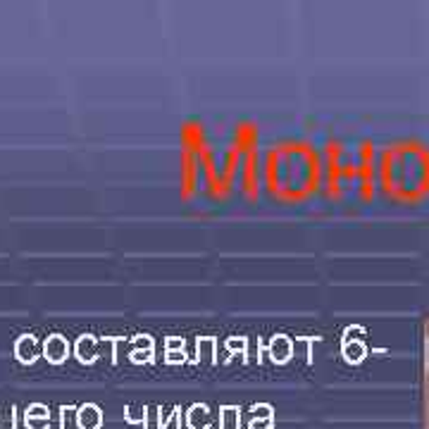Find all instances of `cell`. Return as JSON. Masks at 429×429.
Wrapping results in <instances>:
<instances>
[{
    "label": "cell",
    "instance_id": "7a4b0ae2",
    "mask_svg": "<svg viewBox=\"0 0 429 429\" xmlns=\"http://www.w3.org/2000/svg\"><path fill=\"white\" fill-rule=\"evenodd\" d=\"M98 425V410L96 408H84L81 410V427L93 429Z\"/></svg>",
    "mask_w": 429,
    "mask_h": 429
},
{
    "label": "cell",
    "instance_id": "3957f363",
    "mask_svg": "<svg viewBox=\"0 0 429 429\" xmlns=\"http://www.w3.org/2000/svg\"><path fill=\"white\" fill-rule=\"evenodd\" d=\"M427 429H429V382H427Z\"/></svg>",
    "mask_w": 429,
    "mask_h": 429
},
{
    "label": "cell",
    "instance_id": "6da1fadb",
    "mask_svg": "<svg viewBox=\"0 0 429 429\" xmlns=\"http://www.w3.org/2000/svg\"><path fill=\"white\" fill-rule=\"evenodd\" d=\"M46 356L48 361L53 363H62L67 356V344L62 342V337H50V342L46 344Z\"/></svg>",
    "mask_w": 429,
    "mask_h": 429
}]
</instances>
